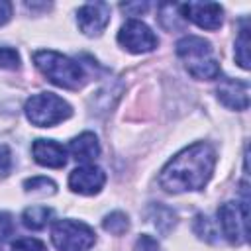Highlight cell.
Listing matches in <instances>:
<instances>
[{
  "instance_id": "obj_12",
  "label": "cell",
  "mask_w": 251,
  "mask_h": 251,
  "mask_svg": "<svg viewBox=\"0 0 251 251\" xmlns=\"http://www.w3.org/2000/svg\"><path fill=\"white\" fill-rule=\"evenodd\" d=\"M31 155L37 165L49 169H61L67 163V149L53 139H35L31 145Z\"/></svg>"
},
{
  "instance_id": "obj_20",
  "label": "cell",
  "mask_w": 251,
  "mask_h": 251,
  "mask_svg": "<svg viewBox=\"0 0 251 251\" xmlns=\"http://www.w3.org/2000/svg\"><path fill=\"white\" fill-rule=\"evenodd\" d=\"M24 188L25 192H33V194H41V196H47V194H55L57 186L51 178L47 176H33V178H27L24 182Z\"/></svg>"
},
{
  "instance_id": "obj_24",
  "label": "cell",
  "mask_w": 251,
  "mask_h": 251,
  "mask_svg": "<svg viewBox=\"0 0 251 251\" xmlns=\"http://www.w3.org/2000/svg\"><path fill=\"white\" fill-rule=\"evenodd\" d=\"M14 233V220L8 212H0V241H6Z\"/></svg>"
},
{
  "instance_id": "obj_9",
  "label": "cell",
  "mask_w": 251,
  "mask_h": 251,
  "mask_svg": "<svg viewBox=\"0 0 251 251\" xmlns=\"http://www.w3.org/2000/svg\"><path fill=\"white\" fill-rule=\"evenodd\" d=\"M184 20H190L202 29H220L224 24V8L216 2H188L182 4Z\"/></svg>"
},
{
  "instance_id": "obj_10",
  "label": "cell",
  "mask_w": 251,
  "mask_h": 251,
  "mask_svg": "<svg viewBox=\"0 0 251 251\" xmlns=\"http://www.w3.org/2000/svg\"><path fill=\"white\" fill-rule=\"evenodd\" d=\"M106 182V173L96 165H82L69 175V186L73 192L82 196H92L102 190Z\"/></svg>"
},
{
  "instance_id": "obj_27",
  "label": "cell",
  "mask_w": 251,
  "mask_h": 251,
  "mask_svg": "<svg viewBox=\"0 0 251 251\" xmlns=\"http://www.w3.org/2000/svg\"><path fill=\"white\" fill-rule=\"evenodd\" d=\"M12 16V4L6 0H0V25H4Z\"/></svg>"
},
{
  "instance_id": "obj_7",
  "label": "cell",
  "mask_w": 251,
  "mask_h": 251,
  "mask_svg": "<svg viewBox=\"0 0 251 251\" xmlns=\"http://www.w3.org/2000/svg\"><path fill=\"white\" fill-rule=\"evenodd\" d=\"M118 43L129 53H149L159 45V39L143 22L129 20L120 27Z\"/></svg>"
},
{
  "instance_id": "obj_21",
  "label": "cell",
  "mask_w": 251,
  "mask_h": 251,
  "mask_svg": "<svg viewBox=\"0 0 251 251\" xmlns=\"http://www.w3.org/2000/svg\"><path fill=\"white\" fill-rule=\"evenodd\" d=\"M20 67V55L12 47H0V69L14 71Z\"/></svg>"
},
{
  "instance_id": "obj_16",
  "label": "cell",
  "mask_w": 251,
  "mask_h": 251,
  "mask_svg": "<svg viewBox=\"0 0 251 251\" xmlns=\"http://www.w3.org/2000/svg\"><path fill=\"white\" fill-rule=\"evenodd\" d=\"M51 218H53V210L47 206H29L22 214L24 226L29 229H43L51 222Z\"/></svg>"
},
{
  "instance_id": "obj_25",
  "label": "cell",
  "mask_w": 251,
  "mask_h": 251,
  "mask_svg": "<svg viewBox=\"0 0 251 251\" xmlns=\"http://www.w3.org/2000/svg\"><path fill=\"white\" fill-rule=\"evenodd\" d=\"M135 251H161L157 239H153L151 235H141L135 241Z\"/></svg>"
},
{
  "instance_id": "obj_2",
  "label": "cell",
  "mask_w": 251,
  "mask_h": 251,
  "mask_svg": "<svg viewBox=\"0 0 251 251\" xmlns=\"http://www.w3.org/2000/svg\"><path fill=\"white\" fill-rule=\"evenodd\" d=\"M35 67L47 76L49 82L67 88V90H78L82 88L86 75L78 63L73 59L57 53V51H35L33 53Z\"/></svg>"
},
{
  "instance_id": "obj_5",
  "label": "cell",
  "mask_w": 251,
  "mask_h": 251,
  "mask_svg": "<svg viewBox=\"0 0 251 251\" xmlns=\"http://www.w3.org/2000/svg\"><path fill=\"white\" fill-rule=\"evenodd\" d=\"M51 241L59 251H86L94 245L96 233L76 220H59L51 229Z\"/></svg>"
},
{
  "instance_id": "obj_3",
  "label": "cell",
  "mask_w": 251,
  "mask_h": 251,
  "mask_svg": "<svg viewBox=\"0 0 251 251\" xmlns=\"http://www.w3.org/2000/svg\"><path fill=\"white\" fill-rule=\"evenodd\" d=\"M176 55L184 61L186 71L194 78L212 80L220 76V65L212 55V45L204 37L184 35L176 41Z\"/></svg>"
},
{
  "instance_id": "obj_8",
  "label": "cell",
  "mask_w": 251,
  "mask_h": 251,
  "mask_svg": "<svg viewBox=\"0 0 251 251\" xmlns=\"http://www.w3.org/2000/svg\"><path fill=\"white\" fill-rule=\"evenodd\" d=\"M110 4L106 2H88L78 8L76 12V24L80 31L88 37H98L106 25L110 24Z\"/></svg>"
},
{
  "instance_id": "obj_19",
  "label": "cell",
  "mask_w": 251,
  "mask_h": 251,
  "mask_svg": "<svg viewBox=\"0 0 251 251\" xmlns=\"http://www.w3.org/2000/svg\"><path fill=\"white\" fill-rule=\"evenodd\" d=\"M192 229H194V233H196L200 239H204V241H208V243H216V241H218V231H216V227H214L212 222H210L206 216H202V214H198V216L194 218Z\"/></svg>"
},
{
  "instance_id": "obj_14",
  "label": "cell",
  "mask_w": 251,
  "mask_h": 251,
  "mask_svg": "<svg viewBox=\"0 0 251 251\" xmlns=\"http://www.w3.org/2000/svg\"><path fill=\"white\" fill-rule=\"evenodd\" d=\"M159 22L165 29H180L184 25V14H182V4H161L159 6Z\"/></svg>"
},
{
  "instance_id": "obj_13",
  "label": "cell",
  "mask_w": 251,
  "mask_h": 251,
  "mask_svg": "<svg viewBox=\"0 0 251 251\" xmlns=\"http://www.w3.org/2000/svg\"><path fill=\"white\" fill-rule=\"evenodd\" d=\"M69 153L78 163H90V161H94L100 155V143H98V139H96L94 133L84 131V133L76 135L75 139H71Z\"/></svg>"
},
{
  "instance_id": "obj_22",
  "label": "cell",
  "mask_w": 251,
  "mask_h": 251,
  "mask_svg": "<svg viewBox=\"0 0 251 251\" xmlns=\"http://www.w3.org/2000/svg\"><path fill=\"white\" fill-rule=\"evenodd\" d=\"M12 251H47V247L33 237H22L12 243Z\"/></svg>"
},
{
  "instance_id": "obj_1",
  "label": "cell",
  "mask_w": 251,
  "mask_h": 251,
  "mask_svg": "<svg viewBox=\"0 0 251 251\" xmlns=\"http://www.w3.org/2000/svg\"><path fill=\"white\" fill-rule=\"evenodd\" d=\"M216 167V151L208 143H194L176 153L161 171L159 184L173 194L202 190Z\"/></svg>"
},
{
  "instance_id": "obj_26",
  "label": "cell",
  "mask_w": 251,
  "mask_h": 251,
  "mask_svg": "<svg viewBox=\"0 0 251 251\" xmlns=\"http://www.w3.org/2000/svg\"><path fill=\"white\" fill-rule=\"evenodd\" d=\"M126 14H129V16H141L143 12H147L149 10V4L147 2H126V4H122L120 6Z\"/></svg>"
},
{
  "instance_id": "obj_28",
  "label": "cell",
  "mask_w": 251,
  "mask_h": 251,
  "mask_svg": "<svg viewBox=\"0 0 251 251\" xmlns=\"http://www.w3.org/2000/svg\"><path fill=\"white\" fill-rule=\"evenodd\" d=\"M0 251H2V249H0Z\"/></svg>"
},
{
  "instance_id": "obj_4",
  "label": "cell",
  "mask_w": 251,
  "mask_h": 251,
  "mask_svg": "<svg viewBox=\"0 0 251 251\" xmlns=\"http://www.w3.org/2000/svg\"><path fill=\"white\" fill-rule=\"evenodd\" d=\"M25 118L37 127H53L63 120L71 118L73 108L67 100L53 92H39L27 98L24 106Z\"/></svg>"
},
{
  "instance_id": "obj_18",
  "label": "cell",
  "mask_w": 251,
  "mask_h": 251,
  "mask_svg": "<svg viewBox=\"0 0 251 251\" xmlns=\"http://www.w3.org/2000/svg\"><path fill=\"white\" fill-rule=\"evenodd\" d=\"M102 227H104L106 231L114 233V235H122V233L127 231L129 220H127V216H126L124 212H112V214H108V216L102 220Z\"/></svg>"
},
{
  "instance_id": "obj_15",
  "label": "cell",
  "mask_w": 251,
  "mask_h": 251,
  "mask_svg": "<svg viewBox=\"0 0 251 251\" xmlns=\"http://www.w3.org/2000/svg\"><path fill=\"white\" fill-rule=\"evenodd\" d=\"M149 218L153 220V226H155L163 235H167V233L176 226V214H175L171 208L163 206V204H153V206L149 208Z\"/></svg>"
},
{
  "instance_id": "obj_17",
  "label": "cell",
  "mask_w": 251,
  "mask_h": 251,
  "mask_svg": "<svg viewBox=\"0 0 251 251\" xmlns=\"http://www.w3.org/2000/svg\"><path fill=\"white\" fill-rule=\"evenodd\" d=\"M235 59L241 69H249V27L247 22H243V27L239 29V35L235 39Z\"/></svg>"
},
{
  "instance_id": "obj_6",
  "label": "cell",
  "mask_w": 251,
  "mask_h": 251,
  "mask_svg": "<svg viewBox=\"0 0 251 251\" xmlns=\"http://www.w3.org/2000/svg\"><path fill=\"white\" fill-rule=\"evenodd\" d=\"M249 200L241 202H226L218 210V220L222 226V233L229 243L241 245L247 241V218H249Z\"/></svg>"
},
{
  "instance_id": "obj_23",
  "label": "cell",
  "mask_w": 251,
  "mask_h": 251,
  "mask_svg": "<svg viewBox=\"0 0 251 251\" xmlns=\"http://www.w3.org/2000/svg\"><path fill=\"white\" fill-rule=\"evenodd\" d=\"M12 171V151L8 145H0V178H6Z\"/></svg>"
},
{
  "instance_id": "obj_11",
  "label": "cell",
  "mask_w": 251,
  "mask_h": 251,
  "mask_svg": "<svg viewBox=\"0 0 251 251\" xmlns=\"http://www.w3.org/2000/svg\"><path fill=\"white\" fill-rule=\"evenodd\" d=\"M218 100L231 110H247L249 108V82L235 80L229 76L220 78L216 88Z\"/></svg>"
}]
</instances>
